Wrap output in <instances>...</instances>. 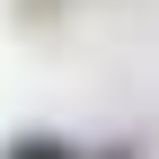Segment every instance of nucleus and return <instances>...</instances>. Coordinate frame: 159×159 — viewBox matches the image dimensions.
Here are the masks:
<instances>
[{
	"mask_svg": "<svg viewBox=\"0 0 159 159\" xmlns=\"http://www.w3.org/2000/svg\"><path fill=\"white\" fill-rule=\"evenodd\" d=\"M0 159H80V150H71V142H53V133H27V142H9Z\"/></svg>",
	"mask_w": 159,
	"mask_h": 159,
	"instance_id": "f257e3e1",
	"label": "nucleus"
}]
</instances>
